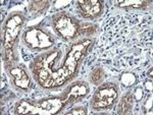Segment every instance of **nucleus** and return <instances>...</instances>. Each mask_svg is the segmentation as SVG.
Here are the masks:
<instances>
[{"instance_id": "obj_1", "label": "nucleus", "mask_w": 153, "mask_h": 115, "mask_svg": "<svg viewBox=\"0 0 153 115\" xmlns=\"http://www.w3.org/2000/svg\"><path fill=\"white\" fill-rule=\"evenodd\" d=\"M81 23L66 12H58L52 16L54 33L68 42H75L80 37Z\"/></svg>"}, {"instance_id": "obj_2", "label": "nucleus", "mask_w": 153, "mask_h": 115, "mask_svg": "<svg viewBox=\"0 0 153 115\" xmlns=\"http://www.w3.org/2000/svg\"><path fill=\"white\" fill-rule=\"evenodd\" d=\"M22 41L30 50H48L55 43V39L45 29L39 26L30 27L23 32Z\"/></svg>"}, {"instance_id": "obj_3", "label": "nucleus", "mask_w": 153, "mask_h": 115, "mask_svg": "<svg viewBox=\"0 0 153 115\" xmlns=\"http://www.w3.org/2000/svg\"><path fill=\"white\" fill-rule=\"evenodd\" d=\"M118 100V87L115 84H101L94 93L91 107L95 111L110 109Z\"/></svg>"}, {"instance_id": "obj_4", "label": "nucleus", "mask_w": 153, "mask_h": 115, "mask_svg": "<svg viewBox=\"0 0 153 115\" xmlns=\"http://www.w3.org/2000/svg\"><path fill=\"white\" fill-rule=\"evenodd\" d=\"M6 72L10 79V84L16 91L29 92L33 87V80L24 67L13 65L6 68Z\"/></svg>"}, {"instance_id": "obj_5", "label": "nucleus", "mask_w": 153, "mask_h": 115, "mask_svg": "<svg viewBox=\"0 0 153 115\" xmlns=\"http://www.w3.org/2000/svg\"><path fill=\"white\" fill-rule=\"evenodd\" d=\"M76 6L79 15L88 21L98 19L104 12V3L99 0H80L76 1Z\"/></svg>"}, {"instance_id": "obj_6", "label": "nucleus", "mask_w": 153, "mask_h": 115, "mask_svg": "<svg viewBox=\"0 0 153 115\" xmlns=\"http://www.w3.org/2000/svg\"><path fill=\"white\" fill-rule=\"evenodd\" d=\"M90 92V87L86 82H76L68 87V89L61 94L65 105L73 104L80 101L82 98L86 97Z\"/></svg>"}, {"instance_id": "obj_7", "label": "nucleus", "mask_w": 153, "mask_h": 115, "mask_svg": "<svg viewBox=\"0 0 153 115\" xmlns=\"http://www.w3.org/2000/svg\"><path fill=\"white\" fill-rule=\"evenodd\" d=\"M39 109V113L44 114H55L61 111V109L66 106L62 97H51L46 99H41L34 102Z\"/></svg>"}, {"instance_id": "obj_8", "label": "nucleus", "mask_w": 153, "mask_h": 115, "mask_svg": "<svg viewBox=\"0 0 153 115\" xmlns=\"http://www.w3.org/2000/svg\"><path fill=\"white\" fill-rule=\"evenodd\" d=\"M26 21V18L21 12H12L9 14V16L5 19L2 29L5 30H16V29L23 27Z\"/></svg>"}, {"instance_id": "obj_9", "label": "nucleus", "mask_w": 153, "mask_h": 115, "mask_svg": "<svg viewBox=\"0 0 153 115\" xmlns=\"http://www.w3.org/2000/svg\"><path fill=\"white\" fill-rule=\"evenodd\" d=\"M133 104H134V96L132 92H128L122 97L117 104V114H132Z\"/></svg>"}, {"instance_id": "obj_10", "label": "nucleus", "mask_w": 153, "mask_h": 115, "mask_svg": "<svg viewBox=\"0 0 153 115\" xmlns=\"http://www.w3.org/2000/svg\"><path fill=\"white\" fill-rule=\"evenodd\" d=\"M16 114H35L39 113V109L34 102L27 101V100H21L18 102L14 107Z\"/></svg>"}, {"instance_id": "obj_11", "label": "nucleus", "mask_w": 153, "mask_h": 115, "mask_svg": "<svg viewBox=\"0 0 153 115\" xmlns=\"http://www.w3.org/2000/svg\"><path fill=\"white\" fill-rule=\"evenodd\" d=\"M148 6L147 1H140V0H136V1H120L117 3V8L122 9H145Z\"/></svg>"}, {"instance_id": "obj_12", "label": "nucleus", "mask_w": 153, "mask_h": 115, "mask_svg": "<svg viewBox=\"0 0 153 115\" xmlns=\"http://www.w3.org/2000/svg\"><path fill=\"white\" fill-rule=\"evenodd\" d=\"M50 6L49 1H32L29 4V10L33 15H39L45 12Z\"/></svg>"}, {"instance_id": "obj_13", "label": "nucleus", "mask_w": 153, "mask_h": 115, "mask_svg": "<svg viewBox=\"0 0 153 115\" xmlns=\"http://www.w3.org/2000/svg\"><path fill=\"white\" fill-rule=\"evenodd\" d=\"M104 80H105V74L101 67H96L89 74V82L94 86H100L101 84H103Z\"/></svg>"}, {"instance_id": "obj_14", "label": "nucleus", "mask_w": 153, "mask_h": 115, "mask_svg": "<svg viewBox=\"0 0 153 115\" xmlns=\"http://www.w3.org/2000/svg\"><path fill=\"white\" fill-rule=\"evenodd\" d=\"M137 82H138V77L133 72H124L120 77V83L124 87L127 88L135 86L137 84Z\"/></svg>"}, {"instance_id": "obj_15", "label": "nucleus", "mask_w": 153, "mask_h": 115, "mask_svg": "<svg viewBox=\"0 0 153 115\" xmlns=\"http://www.w3.org/2000/svg\"><path fill=\"white\" fill-rule=\"evenodd\" d=\"M87 108L84 106H80V107H74L73 109L70 110V111H66L65 114H79V115H85L87 114Z\"/></svg>"}, {"instance_id": "obj_16", "label": "nucleus", "mask_w": 153, "mask_h": 115, "mask_svg": "<svg viewBox=\"0 0 153 115\" xmlns=\"http://www.w3.org/2000/svg\"><path fill=\"white\" fill-rule=\"evenodd\" d=\"M133 96H134V98L137 100V101H140V100L143 98V89H142V87L136 88V90L134 91V93H133Z\"/></svg>"}, {"instance_id": "obj_17", "label": "nucleus", "mask_w": 153, "mask_h": 115, "mask_svg": "<svg viewBox=\"0 0 153 115\" xmlns=\"http://www.w3.org/2000/svg\"><path fill=\"white\" fill-rule=\"evenodd\" d=\"M151 104H152V99H151V97L150 98H148V100H147V102H146V105H145V108L147 109V112H150L151 113Z\"/></svg>"}, {"instance_id": "obj_18", "label": "nucleus", "mask_w": 153, "mask_h": 115, "mask_svg": "<svg viewBox=\"0 0 153 115\" xmlns=\"http://www.w3.org/2000/svg\"><path fill=\"white\" fill-rule=\"evenodd\" d=\"M145 86H146L148 91H151V90H152V83H151V80H150V82H146V83H145Z\"/></svg>"}, {"instance_id": "obj_19", "label": "nucleus", "mask_w": 153, "mask_h": 115, "mask_svg": "<svg viewBox=\"0 0 153 115\" xmlns=\"http://www.w3.org/2000/svg\"><path fill=\"white\" fill-rule=\"evenodd\" d=\"M148 77H152V68H150V69L148 70Z\"/></svg>"}]
</instances>
